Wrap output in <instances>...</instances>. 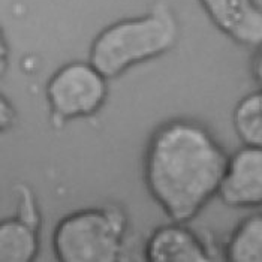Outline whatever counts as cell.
Returning a JSON list of instances; mask_svg holds the SVG:
<instances>
[{
  "label": "cell",
  "mask_w": 262,
  "mask_h": 262,
  "mask_svg": "<svg viewBox=\"0 0 262 262\" xmlns=\"http://www.w3.org/2000/svg\"><path fill=\"white\" fill-rule=\"evenodd\" d=\"M228 162L229 155L207 126L174 119L147 144L144 183L169 221L187 223L219 196Z\"/></svg>",
  "instance_id": "1"
},
{
  "label": "cell",
  "mask_w": 262,
  "mask_h": 262,
  "mask_svg": "<svg viewBox=\"0 0 262 262\" xmlns=\"http://www.w3.org/2000/svg\"><path fill=\"white\" fill-rule=\"evenodd\" d=\"M179 23L166 5H158L150 12L116 21L95 36L89 60L111 80L130 68L158 59L176 47Z\"/></svg>",
  "instance_id": "2"
},
{
  "label": "cell",
  "mask_w": 262,
  "mask_h": 262,
  "mask_svg": "<svg viewBox=\"0 0 262 262\" xmlns=\"http://www.w3.org/2000/svg\"><path fill=\"white\" fill-rule=\"evenodd\" d=\"M252 75L258 87L262 89V47L256 50V54L252 61Z\"/></svg>",
  "instance_id": "11"
},
{
  "label": "cell",
  "mask_w": 262,
  "mask_h": 262,
  "mask_svg": "<svg viewBox=\"0 0 262 262\" xmlns=\"http://www.w3.org/2000/svg\"><path fill=\"white\" fill-rule=\"evenodd\" d=\"M45 96L57 120L87 119L105 105L108 78L90 60L69 61L50 77Z\"/></svg>",
  "instance_id": "4"
},
{
  "label": "cell",
  "mask_w": 262,
  "mask_h": 262,
  "mask_svg": "<svg viewBox=\"0 0 262 262\" xmlns=\"http://www.w3.org/2000/svg\"><path fill=\"white\" fill-rule=\"evenodd\" d=\"M210 21L243 47H262V6L256 0H198Z\"/></svg>",
  "instance_id": "6"
},
{
  "label": "cell",
  "mask_w": 262,
  "mask_h": 262,
  "mask_svg": "<svg viewBox=\"0 0 262 262\" xmlns=\"http://www.w3.org/2000/svg\"><path fill=\"white\" fill-rule=\"evenodd\" d=\"M35 223L18 216L0 222V262H35L39 253V232Z\"/></svg>",
  "instance_id": "8"
},
{
  "label": "cell",
  "mask_w": 262,
  "mask_h": 262,
  "mask_svg": "<svg viewBox=\"0 0 262 262\" xmlns=\"http://www.w3.org/2000/svg\"><path fill=\"white\" fill-rule=\"evenodd\" d=\"M145 262H214L201 237L186 223L158 226L145 244Z\"/></svg>",
  "instance_id": "7"
},
{
  "label": "cell",
  "mask_w": 262,
  "mask_h": 262,
  "mask_svg": "<svg viewBox=\"0 0 262 262\" xmlns=\"http://www.w3.org/2000/svg\"><path fill=\"white\" fill-rule=\"evenodd\" d=\"M223 258L225 262H262V213L238 222L226 242Z\"/></svg>",
  "instance_id": "9"
},
{
  "label": "cell",
  "mask_w": 262,
  "mask_h": 262,
  "mask_svg": "<svg viewBox=\"0 0 262 262\" xmlns=\"http://www.w3.org/2000/svg\"><path fill=\"white\" fill-rule=\"evenodd\" d=\"M232 126L243 145L262 148V89L247 93L235 103Z\"/></svg>",
  "instance_id": "10"
},
{
  "label": "cell",
  "mask_w": 262,
  "mask_h": 262,
  "mask_svg": "<svg viewBox=\"0 0 262 262\" xmlns=\"http://www.w3.org/2000/svg\"><path fill=\"white\" fill-rule=\"evenodd\" d=\"M126 217L113 207L82 208L61 217L53 232L57 262H120Z\"/></svg>",
  "instance_id": "3"
},
{
  "label": "cell",
  "mask_w": 262,
  "mask_h": 262,
  "mask_svg": "<svg viewBox=\"0 0 262 262\" xmlns=\"http://www.w3.org/2000/svg\"><path fill=\"white\" fill-rule=\"evenodd\" d=\"M219 198L234 208L262 207V148L243 145L229 156Z\"/></svg>",
  "instance_id": "5"
}]
</instances>
